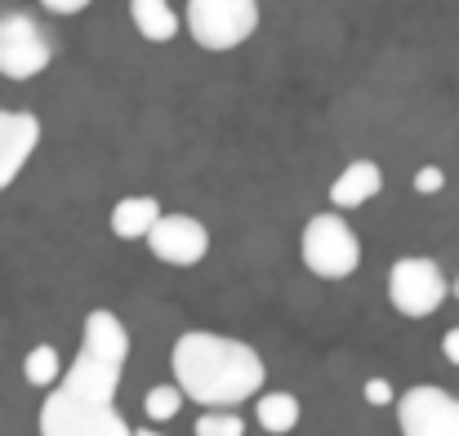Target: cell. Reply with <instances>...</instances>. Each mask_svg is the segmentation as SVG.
<instances>
[{
	"label": "cell",
	"mask_w": 459,
	"mask_h": 436,
	"mask_svg": "<svg viewBox=\"0 0 459 436\" xmlns=\"http://www.w3.org/2000/svg\"><path fill=\"white\" fill-rule=\"evenodd\" d=\"M169 365H174V383L187 392V401H196L205 410H232V406L259 397L264 379H268V365L250 343L223 338L210 329L178 334Z\"/></svg>",
	"instance_id": "obj_1"
},
{
	"label": "cell",
	"mask_w": 459,
	"mask_h": 436,
	"mask_svg": "<svg viewBox=\"0 0 459 436\" xmlns=\"http://www.w3.org/2000/svg\"><path fill=\"white\" fill-rule=\"evenodd\" d=\"M121 365H108L90 352H76L63 383L49 388L36 428L40 436H134V428L117 410Z\"/></svg>",
	"instance_id": "obj_2"
},
{
	"label": "cell",
	"mask_w": 459,
	"mask_h": 436,
	"mask_svg": "<svg viewBox=\"0 0 459 436\" xmlns=\"http://www.w3.org/2000/svg\"><path fill=\"white\" fill-rule=\"evenodd\" d=\"M299 250H304V268L321 281H343L361 263V241L339 214H312Z\"/></svg>",
	"instance_id": "obj_3"
},
{
	"label": "cell",
	"mask_w": 459,
	"mask_h": 436,
	"mask_svg": "<svg viewBox=\"0 0 459 436\" xmlns=\"http://www.w3.org/2000/svg\"><path fill=\"white\" fill-rule=\"evenodd\" d=\"M255 27H259L255 0H187V31L210 54H228L246 45Z\"/></svg>",
	"instance_id": "obj_4"
},
{
	"label": "cell",
	"mask_w": 459,
	"mask_h": 436,
	"mask_svg": "<svg viewBox=\"0 0 459 436\" xmlns=\"http://www.w3.org/2000/svg\"><path fill=\"white\" fill-rule=\"evenodd\" d=\"M451 290H455V286L446 281V272H442L433 259H397V263L388 268V303H393L402 316H411V321L433 316V312L446 303Z\"/></svg>",
	"instance_id": "obj_5"
},
{
	"label": "cell",
	"mask_w": 459,
	"mask_h": 436,
	"mask_svg": "<svg viewBox=\"0 0 459 436\" xmlns=\"http://www.w3.org/2000/svg\"><path fill=\"white\" fill-rule=\"evenodd\" d=\"M54 45L49 31L31 13H0V76L31 81L49 67Z\"/></svg>",
	"instance_id": "obj_6"
},
{
	"label": "cell",
	"mask_w": 459,
	"mask_h": 436,
	"mask_svg": "<svg viewBox=\"0 0 459 436\" xmlns=\"http://www.w3.org/2000/svg\"><path fill=\"white\" fill-rule=\"evenodd\" d=\"M402 436H459V397L433 383H415L397 401Z\"/></svg>",
	"instance_id": "obj_7"
},
{
	"label": "cell",
	"mask_w": 459,
	"mask_h": 436,
	"mask_svg": "<svg viewBox=\"0 0 459 436\" xmlns=\"http://www.w3.org/2000/svg\"><path fill=\"white\" fill-rule=\"evenodd\" d=\"M148 245H152L156 259L169 263V268H196L210 254V232L192 214H160V223L152 227Z\"/></svg>",
	"instance_id": "obj_8"
},
{
	"label": "cell",
	"mask_w": 459,
	"mask_h": 436,
	"mask_svg": "<svg viewBox=\"0 0 459 436\" xmlns=\"http://www.w3.org/2000/svg\"><path fill=\"white\" fill-rule=\"evenodd\" d=\"M36 143H40V121L31 112H4L0 107V192L22 174Z\"/></svg>",
	"instance_id": "obj_9"
},
{
	"label": "cell",
	"mask_w": 459,
	"mask_h": 436,
	"mask_svg": "<svg viewBox=\"0 0 459 436\" xmlns=\"http://www.w3.org/2000/svg\"><path fill=\"white\" fill-rule=\"evenodd\" d=\"M81 352H90V356H99V361L126 370V361H130V329L121 325L117 312L94 307V312L85 316V343H81Z\"/></svg>",
	"instance_id": "obj_10"
},
{
	"label": "cell",
	"mask_w": 459,
	"mask_h": 436,
	"mask_svg": "<svg viewBox=\"0 0 459 436\" xmlns=\"http://www.w3.org/2000/svg\"><path fill=\"white\" fill-rule=\"evenodd\" d=\"M384 192V169L375 160H352L334 183H330V205L334 209H357Z\"/></svg>",
	"instance_id": "obj_11"
},
{
	"label": "cell",
	"mask_w": 459,
	"mask_h": 436,
	"mask_svg": "<svg viewBox=\"0 0 459 436\" xmlns=\"http://www.w3.org/2000/svg\"><path fill=\"white\" fill-rule=\"evenodd\" d=\"M108 223H112V232L121 241H148L152 227L160 223V201L156 196H126V201L112 205V218Z\"/></svg>",
	"instance_id": "obj_12"
},
{
	"label": "cell",
	"mask_w": 459,
	"mask_h": 436,
	"mask_svg": "<svg viewBox=\"0 0 459 436\" xmlns=\"http://www.w3.org/2000/svg\"><path fill=\"white\" fill-rule=\"evenodd\" d=\"M130 18H134L139 36H143V40H152V45L174 40V36H178V27H183V18L174 13V4H169V0H130Z\"/></svg>",
	"instance_id": "obj_13"
},
{
	"label": "cell",
	"mask_w": 459,
	"mask_h": 436,
	"mask_svg": "<svg viewBox=\"0 0 459 436\" xmlns=\"http://www.w3.org/2000/svg\"><path fill=\"white\" fill-rule=\"evenodd\" d=\"M255 419H259V428L273 436H286L299 428V419H304V406H299V397L295 392H264L259 397V406H255Z\"/></svg>",
	"instance_id": "obj_14"
},
{
	"label": "cell",
	"mask_w": 459,
	"mask_h": 436,
	"mask_svg": "<svg viewBox=\"0 0 459 436\" xmlns=\"http://www.w3.org/2000/svg\"><path fill=\"white\" fill-rule=\"evenodd\" d=\"M22 374H27L31 388H58V383H63L58 352H54L49 343H36V347L27 352V361H22Z\"/></svg>",
	"instance_id": "obj_15"
},
{
	"label": "cell",
	"mask_w": 459,
	"mask_h": 436,
	"mask_svg": "<svg viewBox=\"0 0 459 436\" xmlns=\"http://www.w3.org/2000/svg\"><path fill=\"white\" fill-rule=\"evenodd\" d=\"M183 401H187V392H183L178 383H160V388H152V392L143 397V410H148L152 423H169V419H178Z\"/></svg>",
	"instance_id": "obj_16"
},
{
	"label": "cell",
	"mask_w": 459,
	"mask_h": 436,
	"mask_svg": "<svg viewBox=\"0 0 459 436\" xmlns=\"http://www.w3.org/2000/svg\"><path fill=\"white\" fill-rule=\"evenodd\" d=\"M192 432L196 436H246V423H241L232 410H205Z\"/></svg>",
	"instance_id": "obj_17"
},
{
	"label": "cell",
	"mask_w": 459,
	"mask_h": 436,
	"mask_svg": "<svg viewBox=\"0 0 459 436\" xmlns=\"http://www.w3.org/2000/svg\"><path fill=\"white\" fill-rule=\"evenodd\" d=\"M446 187V174L437 169V165H424L420 174H415V192L420 196H433V192H442Z\"/></svg>",
	"instance_id": "obj_18"
},
{
	"label": "cell",
	"mask_w": 459,
	"mask_h": 436,
	"mask_svg": "<svg viewBox=\"0 0 459 436\" xmlns=\"http://www.w3.org/2000/svg\"><path fill=\"white\" fill-rule=\"evenodd\" d=\"M361 397L370 401V406H388L397 392H393V383L388 379H366V388H361Z\"/></svg>",
	"instance_id": "obj_19"
},
{
	"label": "cell",
	"mask_w": 459,
	"mask_h": 436,
	"mask_svg": "<svg viewBox=\"0 0 459 436\" xmlns=\"http://www.w3.org/2000/svg\"><path fill=\"white\" fill-rule=\"evenodd\" d=\"M49 13H81V9H90L94 0H40Z\"/></svg>",
	"instance_id": "obj_20"
},
{
	"label": "cell",
	"mask_w": 459,
	"mask_h": 436,
	"mask_svg": "<svg viewBox=\"0 0 459 436\" xmlns=\"http://www.w3.org/2000/svg\"><path fill=\"white\" fill-rule=\"evenodd\" d=\"M442 352H446V361H451V365H459V325H455V329H446Z\"/></svg>",
	"instance_id": "obj_21"
},
{
	"label": "cell",
	"mask_w": 459,
	"mask_h": 436,
	"mask_svg": "<svg viewBox=\"0 0 459 436\" xmlns=\"http://www.w3.org/2000/svg\"><path fill=\"white\" fill-rule=\"evenodd\" d=\"M134 436H165V432H152V428H134Z\"/></svg>",
	"instance_id": "obj_22"
},
{
	"label": "cell",
	"mask_w": 459,
	"mask_h": 436,
	"mask_svg": "<svg viewBox=\"0 0 459 436\" xmlns=\"http://www.w3.org/2000/svg\"><path fill=\"white\" fill-rule=\"evenodd\" d=\"M455 298H459V281H455Z\"/></svg>",
	"instance_id": "obj_23"
}]
</instances>
